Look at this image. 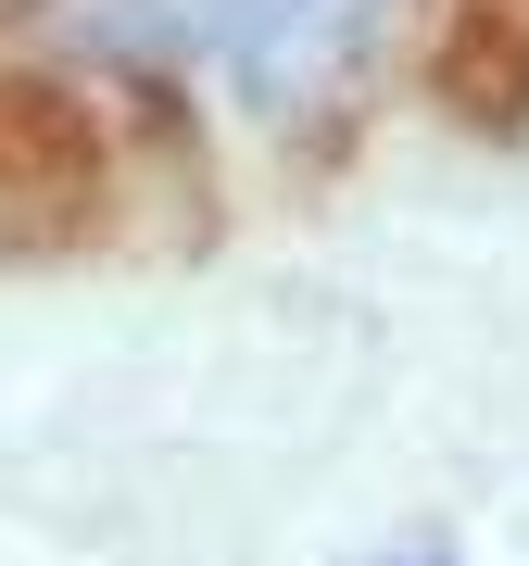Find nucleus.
Listing matches in <instances>:
<instances>
[{"label":"nucleus","instance_id":"obj_1","mask_svg":"<svg viewBox=\"0 0 529 566\" xmlns=\"http://www.w3.org/2000/svg\"><path fill=\"white\" fill-rule=\"evenodd\" d=\"M102 63H215L252 114H303L366 76L391 0H63Z\"/></svg>","mask_w":529,"mask_h":566},{"label":"nucleus","instance_id":"obj_2","mask_svg":"<svg viewBox=\"0 0 529 566\" xmlns=\"http://www.w3.org/2000/svg\"><path fill=\"white\" fill-rule=\"evenodd\" d=\"M89 189H102L89 114L63 102V88H39V76H0V252L63 240V227L89 214Z\"/></svg>","mask_w":529,"mask_h":566},{"label":"nucleus","instance_id":"obj_3","mask_svg":"<svg viewBox=\"0 0 529 566\" xmlns=\"http://www.w3.org/2000/svg\"><path fill=\"white\" fill-rule=\"evenodd\" d=\"M442 102L467 126H517L529 114V13L517 0H467L442 39Z\"/></svg>","mask_w":529,"mask_h":566},{"label":"nucleus","instance_id":"obj_4","mask_svg":"<svg viewBox=\"0 0 529 566\" xmlns=\"http://www.w3.org/2000/svg\"><path fill=\"white\" fill-rule=\"evenodd\" d=\"M391 566H454V554H391Z\"/></svg>","mask_w":529,"mask_h":566}]
</instances>
